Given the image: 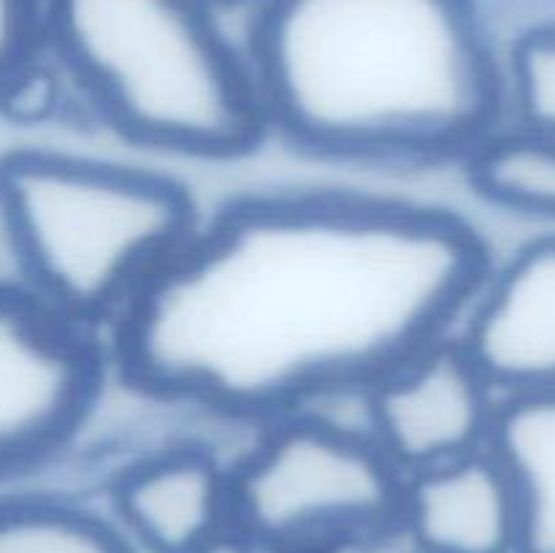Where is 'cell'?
<instances>
[{
  "label": "cell",
  "instance_id": "cell-1",
  "mask_svg": "<svg viewBox=\"0 0 555 553\" xmlns=\"http://www.w3.org/2000/svg\"><path fill=\"white\" fill-rule=\"evenodd\" d=\"M491 274L442 206L356 190L225 201L112 320L114 366L152 399L269 423L372 388L450 334Z\"/></svg>",
  "mask_w": 555,
  "mask_h": 553
},
{
  "label": "cell",
  "instance_id": "cell-2",
  "mask_svg": "<svg viewBox=\"0 0 555 553\" xmlns=\"http://www.w3.org/2000/svg\"><path fill=\"white\" fill-rule=\"evenodd\" d=\"M244 54L269 133L323 160H455L502 112L477 0H255Z\"/></svg>",
  "mask_w": 555,
  "mask_h": 553
},
{
  "label": "cell",
  "instance_id": "cell-3",
  "mask_svg": "<svg viewBox=\"0 0 555 553\" xmlns=\"http://www.w3.org/2000/svg\"><path fill=\"white\" fill-rule=\"evenodd\" d=\"M43 47L133 144L225 160L269 133L247 54L204 0H43Z\"/></svg>",
  "mask_w": 555,
  "mask_h": 553
},
{
  "label": "cell",
  "instance_id": "cell-4",
  "mask_svg": "<svg viewBox=\"0 0 555 553\" xmlns=\"http://www.w3.org/2000/svg\"><path fill=\"white\" fill-rule=\"evenodd\" d=\"M201 222L182 182L43 146L0 152V228L22 285L74 323H112Z\"/></svg>",
  "mask_w": 555,
  "mask_h": 553
},
{
  "label": "cell",
  "instance_id": "cell-5",
  "mask_svg": "<svg viewBox=\"0 0 555 553\" xmlns=\"http://www.w3.org/2000/svg\"><path fill=\"white\" fill-rule=\"evenodd\" d=\"M401 488L372 434L293 412L228 470V518L263 553L361 551L401 535Z\"/></svg>",
  "mask_w": 555,
  "mask_h": 553
},
{
  "label": "cell",
  "instance_id": "cell-6",
  "mask_svg": "<svg viewBox=\"0 0 555 553\" xmlns=\"http://www.w3.org/2000/svg\"><path fill=\"white\" fill-rule=\"evenodd\" d=\"M106 377V350L16 280H0V477L68 445Z\"/></svg>",
  "mask_w": 555,
  "mask_h": 553
},
{
  "label": "cell",
  "instance_id": "cell-7",
  "mask_svg": "<svg viewBox=\"0 0 555 553\" xmlns=\"http://www.w3.org/2000/svg\"><path fill=\"white\" fill-rule=\"evenodd\" d=\"M496 390L459 336H442L363 390L369 434L401 475L488 445Z\"/></svg>",
  "mask_w": 555,
  "mask_h": 553
},
{
  "label": "cell",
  "instance_id": "cell-8",
  "mask_svg": "<svg viewBox=\"0 0 555 553\" xmlns=\"http://www.w3.org/2000/svg\"><path fill=\"white\" fill-rule=\"evenodd\" d=\"M459 339L496 394L555 388V236L534 239L488 274Z\"/></svg>",
  "mask_w": 555,
  "mask_h": 553
},
{
  "label": "cell",
  "instance_id": "cell-9",
  "mask_svg": "<svg viewBox=\"0 0 555 553\" xmlns=\"http://www.w3.org/2000/svg\"><path fill=\"white\" fill-rule=\"evenodd\" d=\"M401 535L415 553H515L518 499L493 450L404 475Z\"/></svg>",
  "mask_w": 555,
  "mask_h": 553
},
{
  "label": "cell",
  "instance_id": "cell-10",
  "mask_svg": "<svg viewBox=\"0 0 555 553\" xmlns=\"http://www.w3.org/2000/svg\"><path fill=\"white\" fill-rule=\"evenodd\" d=\"M114 510L146 553H195L228 518V470L211 450L177 445L135 461L114 483Z\"/></svg>",
  "mask_w": 555,
  "mask_h": 553
},
{
  "label": "cell",
  "instance_id": "cell-11",
  "mask_svg": "<svg viewBox=\"0 0 555 553\" xmlns=\"http://www.w3.org/2000/svg\"><path fill=\"white\" fill-rule=\"evenodd\" d=\"M488 448L518 499L515 553H555V388L496 401Z\"/></svg>",
  "mask_w": 555,
  "mask_h": 553
},
{
  "label": "cell",
  "instance_id": "cell-12",
  "mask_svg": "<svg viewBox=\"0 0 555 553\" xmlns=\"http://www.w3.org/2000/svg\"><path fill=\"white\" fill-rule=\"evenodd\" d=\"M469 184L491 204L555 217V139L515 130L491 133L464 157Z\"/></svg>",
  "mask_w": 555,
  "mask_h": 553
},
{
  "label": "cell",
  "instance_id": "cell-13",
  "mask_svg": "<svg viewBox=\"0 0 555 553\" xmlns=\"http://www.w3.org/2000/svg\"><path fill=\"white\" fill-rule=\"evenodd\" d=\"M0 553H133L122 529L76 504L0 497Z\"/></svg>",
  "mask_w": 555,
  "mask_h": 553
},
{
  "label": "cell",
  "instance_id": "cell-14",
  "mask_svg": "<svg viewBox=\"0 0 555 553\" xmlns=\"http://www.w3.org/2000/svg\"><path fill=\"white\" fill-rule=\"evenodd\" d=\"M509 79L520 130L555 139V22L520 33L509 52Z\"/></svg>",
  "mask_w": 555,
  "mask_h": 553
},
{
  "label": "cell",
  "instance_id": "cell-15",
  "mask_svg": "<svg viewBox=\"0 0 555 553\" xmlns=\"http://www.w3.org/2000/svg\"><path fill=\"white\" fill-rule=\"evenodd\" d=\"M43 57V0H0V108Z\"/></svg>",
  "mask_w": 555,
  "mask_h": 553
},
{
  "label": "cell",
  "instance_id": "cell-16",
  "mask_svg": "<svg viewBox=\"0 0 555 553\" xmlns=\"http://www.w3.org/2000/svg\"><path fill=\"white\" fill-rule=\"evenodd\" d=\"M195 553H263V548L255 540H249V537L244 535V531H238L236 526L228 524L225 529L211 535Z\"/></svg>",
  "mask_w": 555,
  "mask_h": 553
},
{
  "label": "cell",
  "instance_id": "cell-17",
  "mask_svg": "<svg viewBox=\"0 0 555 553\" xmlns=\"http://www.w3.org/2000/svg\"><path fill=\"white\" fill-rule=\"evenodd\" d=\"M211 9H228V5H242V3H255V0H204Z\"/></svg>",
  "mask_w": 555,
  "mask_h": 553
}]
</instances>
